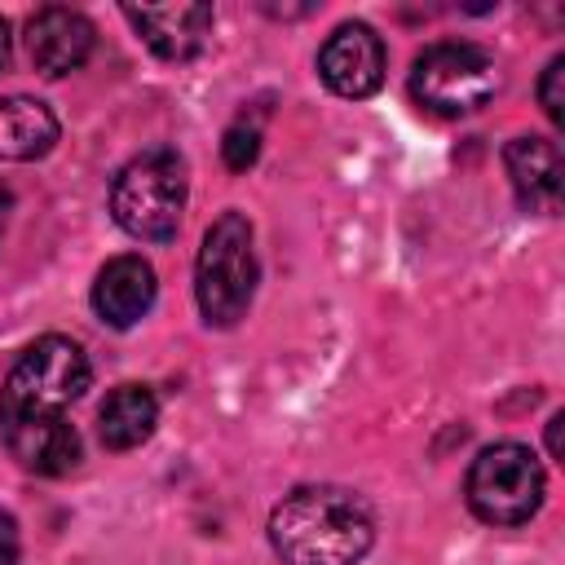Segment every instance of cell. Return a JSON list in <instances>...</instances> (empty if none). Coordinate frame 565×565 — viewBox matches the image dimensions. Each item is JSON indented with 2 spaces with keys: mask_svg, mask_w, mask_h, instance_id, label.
I'll return each mask as SVG.
<instances>
[{
  "mask_svg": "<svg viewBox=\"0 0 565 565\" xmlns=\"http://www.w3.org/2000/svg\"><path fill=\"white\" fill-rule=\"evenodd\" d=\"M93 366L66 335L35 340L0 388V437L9 455L40 477H62L79 463V433L66 406L88 388Z\"/></svg>",
  "mask_w": 565,
  "mask_h": 565,
  "instance_id": "obj_1",
  "label": "cell"
},
{
  "mask_svg": "<svg viewBox=\"0 0 565 565\" xmlns=\"http://www.w3.org/2000/svg\"><path fill=\"white\" fill-rule=\"evenodd\" d=\"M371 539V508L340 486H300L269 512V543L287 565H358Z\"/></svg>",
  "mask_w": 565,
  "mask_h": 565,
  "instance_id": "obj_2",
  "label": "cell"
},
{
  "mask_svg": "<svg viewBox=\"0 0 565 565\" xmlns=\"http://www.w3.org/2000/svg\"><path fill=\"white\" fill-rule=\"evenodd\" d=\"M185 212V159L172 146H150L132 154L110 185V216L124 234L146 243H168Z\"/></svg>",
  "mask_w": 565,
  "mask_h": 565,
  "instance_id": "obj_3",
  "label": "cell"
},
{
  "mask_svg": "<svg viewBox=\"0 0 565 565\" xmlns=\"http://www.w3.org/2000/svg\"><path fill=\"white\" fill-rule=\"evenodd\" d=\"M256 291V252H252V221L243 212H221L199 247L194 260V300L207 327H234Z\"/></svg>",
  "mask_w": 565,
  "mask_h": 565,
  "instance_id": "obj_4",
  "label": "cell"
},
{
  "mask_svg": "<svg viewBox=\"0 0 565 565\" xmlns=\"http://www.w3.org/2000/svg\"><path fill=\"white\" fill-rule=\"evenodd\" d=\"M494 84H499L494 57L481 44H468V40L428 44L411 62L415 106H424L428 115H441V119H459V115L481 110L494 97Z\"/></svg>",
  "mask_w": 565,
  "mask_h": 565,
  "instance_id": "obj_5",
  "label": "cell"
},
{
  "mask_svg": "<svg viewBox=\"0 0 565 565\" xmlns=\"http://www.w3.org/2000/svg\"><path fill=\"white\" fill-rule=\"evenodd\" d=\"M543 463L521 441H494L486 446L468 468V508L486 525H525L543 508Z\"/></svg>",
  "mask_w": 565,
  "mask_h": 565,
  "instance_id": "obj_6",
  "label": "cell"
},
{
  "mask_svg": "<svg viewBox=\"0 0 565 565\" xmlns=\"http://www.w3.org/2000/svg\"><path fill=\"white\" fill-rule=\"evenodd\" d=\"M318 75L335 97H371L384 84V40L366 22H344L318 53Z\"/></svg>",
  "mask_w": 565,
  "mask_h": 565,
  "instance_id": "obj_7",
  "label": "cell"
},
{
  "mask_svg": "<svg viewBox=\"0 0 565 565\" xmlns=\"http://www.w3.org/2000/svg\"><path fill=\"white\" fill-rule=\"evenodd\" d=\"M93 22L79 13V9H62V4H49L40 9L31 22H26V53H31V66L49 79L57 75H71L88 62L93 53Z\"/></svg>",
  "mask_w": 565,
  "mask_h": 565,
  "instance_id": "obj_8",
  "label": "cell"
},
{
  "mask_svg": "<svg viewBox=\"0 0 565 565\" xmlns=\"http://www.w3.org/2000/svg\"><path fill=\"white\" fill-rule=\"evenodd\" d=\"M124 18L163 62H190L212 35V4H128Z\"/></svg>",
  "mask_w": 565,
  "mask_h": 565,
  "instance_id": "obj_9",
  "label": "cell"
},
{
  "mask_svg": "<svg viewBox=\"0 0 565 565\" xmlns=\"http://www.w3.org/2000/svg\"><path fill=\"white\" fill-rule=\"evenodd\" d=\"M154 291H159V282H154L150 260H141V256H115V260L102 265V274L93 282V309H97V318L106 327H119L124 331V327H132V322H141L150 313Z\"/></svg>",
  "mask_w": 565,
  "mask_h": 565,
  "instance_id": "obj_10",
  "label": "cell"
},
{
  "mask_svg": "<svg viewBox=\"0 0 565 565\" xmlns=\"http://www.w3.org/2000/svg\"><path fill=\"white\" fill-rule=\"evenodd\" d=\"M503 168L525 212L561 207V150L547 137H512L503 146Z\"/></svg>",
  "mask_w": 565,
  "mask_h": 565,
  "instance_id": "obj_11",
  "label": "cell"
},
{
  "mask_svg": "<svg viewBox=\"0 0 565 565\" xmlns=\"http://www.w3.org/2000/svg\"><path fill=\"white\" fill-rule=\"evenodd\" d=\"M57 141V119L35 97H0V159L26 163L49 154Z\"/></svg>",
  "mask_w": 565,
  "mask_h": 565,
  "instance_id": "obj_12",
  "label": "cell"
},
{
  "mask_svg": "<svg viewBox=\"0 0 565 565\" xmlns=\"http://www.w3.org/2000/svg\"><path fill=\"white\" fill-rule=\"evenodd\" d=\"M97 424H102V446L106 450H132V446H141L154 433L159 402H154V393L146 384H119L102 402Z\"/></svg>",
  "mask_w": 565,
  "mask_h": 565,
  "instance_id": "obj_13",
  "label": "cell"
},
{
  "mask_svg": "<svg viewBox=\"0 0 565 565\" xmlns=\"http://www.w3.org/2000/svg\"><path fill=\"white\" fill-rule=\"evenodd\" d=\"M221 154H225V168L247 172L256 163V154H260V128L256 124H234L225 132V141H221Z\"/></svg>",
  "mask_w": 565,
  "mask_h": 565,
  "instance_id": "obj_14",
  "label": "cell"
},
{
  "mask_svg": "<svg viewBox=\"0 0 565 565\" xmlns=\"http://www.w3.org/2000/svg\"><path fill=\"white\" fill-rule=\"evenodd\" d=\"M539 102H543L552 124H565V57L561 53L547 62V71L539 79Z\"/></svg>",
  "mask_w": 565,
  "mask_h": 565,
  "instance_id": "obj_15",
  "label": "cell"
},
{
  "mask_svg": "<svg viewBox=\"0 0 565 565\" xmlns=\"http://www.w3.org/2000/svg\"><path fill=\"white\" fill-rule=\"evenodd\" d=\"M0 565H18V521L0 512Z\"/></svg>",
  "mask_w": 565,
  "mask_h": 565,
  "instance_id": "obj_16",
  "label": "cell"
},
{
  "mask_svg": "<svg viewBox=\"0 0 565 565\" xmlns=\"http://www.w3.org/2000/svg\"><path fill=\"white\" fill-rule=\"evenodd\" d=\"M561 424H565V415H552V424H547V450H552V459H561Z\"/></svg>",
  "mask_w": 565,
  "mask_h": 565,
  "instance_id": "obj_17",
  "label": "cell"
},
{
  "mask_svg": "<svg viewBox=\"0 0 565 565\" xmlns=\"http://www.w3.org/2000/svg\"><path fill=\"white\" fill-rule=\"evenodd\" d=\"M9 53H13V35H9V22L0 18V71L9 66Z\"/></svg>",
  "mask_w": 565,
  "mask_h": 565,
  "instance_id": "obj_18",
  "label": "cell"
},
{
  "mask_svg": "<svg viewBox=\"0 0 565 565\" xmlns=\"http://www.w3.org/2000/svg\"><path fill=\"white\" fill-rule=\"evenodd\" d=\"M9 207H13V194H9V185L0 181V234H4V221H9Z\"/></svg>",
  "mask_w": 565,
  "mask_h": 565,
  "instance_id": "obj_19",
  "label": "cell"
}]
</instances>
